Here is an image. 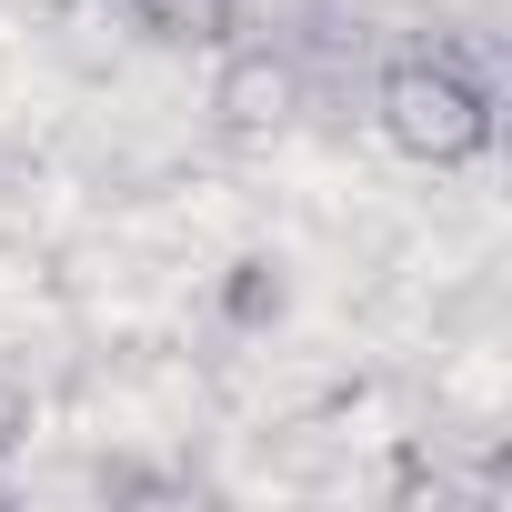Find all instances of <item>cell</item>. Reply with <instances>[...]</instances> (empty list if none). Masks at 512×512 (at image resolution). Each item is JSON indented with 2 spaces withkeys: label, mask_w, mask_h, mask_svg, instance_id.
I'll list each match as a JSON object with an SVG mask.
<instances>
[{
  "label": "cell",
  "mask_w": 512,
  "mask_h": 512,
  "mask_svg": "<svg viewBox=\"0 0 512 512\" xmlns=\"http://www.w3.org/2000/svg\"><path fill=\"white\" fill-rule=\"evenodd\" d=\"M372 121H382V141H392L402 161H422V171H472V161L492 151V91H482V71L452 61V51H402V61L372 81Z\"/></svg>",
  "instance_id": "cell-1"
},
{
  "label": "cell",
  "mask_w": 512,
  "mask_h": 512,
  "mask_svg": "<svg viewBox=\"0 0 512 512\" xmlns=\"http://www.w3.org/2000/svg\"><path fill=\"white\" fill-rule=\"evenodd\" d=\"M302 121V61L272 41H221L211 61V131L221 141H282Z\"/></svg>",
  "instance_id": "cell-2"
},
{
  "label": "cell",
  "mask_w": 512,
  "mask_h": 512,
  "mask_svg": "<svg viewBox=\"0 0 512 512\" xmlns=\"http://www.w3.org/2000/svg\"><path fill=\"white\" fill-rule=\"evenodd\" d=\"M131 31H151L161 51H221L241 31V0H121Z\"/></svg>",
  "instance_id": "cell-3"
},
{
  "label": "cell",
  "mask_w": 512,
  "mask_h": 512,
  "mask_svg": "<svg viewBox=\"0 0 512 512\" xmlns=\"http://www.w3.org/2000/svg\"><path fill=\"white\" fill-rule=\"evenodd\" d=\"M282 302H292V282H282V262H231V282H221V322L231 332H262V322H282Z\"/></svg>",
  "instance_id": "cell-4"
},
{
  "label": "cell",
  "mask_w": 512,
  "mask_h": 512,
  "mask_svg": "<svg viewBox=\"0 0 512 512\" xmlns=\"http://www.w3.org/2000/svg\"><path fill=\"white\" fill-rule=\"evenodd\" d=\"M31 422H41V412H31V382H21V372H0V462L31 442Z\"/></svg>",
  "instance_id": "cell-5"
}]
</instances>
